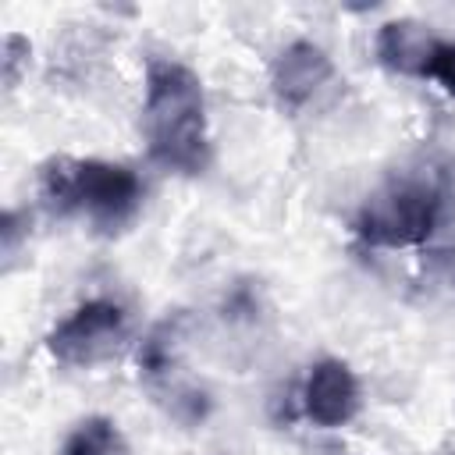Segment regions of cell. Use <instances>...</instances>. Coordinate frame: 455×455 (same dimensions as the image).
<instances>
[{
  "instance_id": "obj_1",
  "label": "cell",
  "mask_w": 455,
  "mask_h": 455,
  "mask_svg": "<svg viewBox=\"0 0 455 455\" xmlns=\"http://www.w3.org/2000/svg\"><path fill=\"white\" fill-rule=\"evenodd\" d=\"M142 142L149 164L178 178H199L213 164L206 89L196 68L149 53L142 75Z\"/></svg>"
},
{
  "instance_id": "obj_2",
  "label": "cell",
  "mask_w": 455,
  "mask_h": 455,
  "mask_svg": "<svg viewBox=\"0 0 455 455\" xmlns=\"http://www.w3.org/2000/svg\"><path fill=\"white\" fill-rule=\"evenodd\" d=\"M139 171L96 156H50L39 167V203L57 217H78L96 235H121L142 213Z\"/></svg>"
},
{
  "instance_id": "obj_3",
  "label": "cell",
  "mask_w": 455,
  "mask_h": 455,
  "mask_svg": "<svg viewBox=\"0 0 455 455\" xmlns=\"http://www.w3.org/2000/svg\"><path fill=\"white\" fill-rule=\"evenodd\" d=\"M448 217V181L441 167L416 164L391 171L366 192L352 217V235L370 249L427 245Z\"/></svg>"
},
{
  "instance_id": "obj_4",
  "label": "cell",
  "mask_w": 455,
  "mask_h": 455,
  "mask_svg": "<svg viewBox=\"0 0 455 455\" xmlns=\"http://www.w3.org/2000/svg\"><path fill=\"white\" fill-rule=\"evenodd\" d=\"M132 313L124 302L96 295L68 309L43 338L53 363L71 370H92L117 359L132 345Z\"/></svg>"
},
{
  "instance_id": "obj_5",
  "label": "cell",
  "mask_w": 455,
  "mask_h": 455,
  "mask_svg": "<svg viewBox=\"0 0 455 455\" xmlns=\"http://www.w3.org/2000/svg\"><path fill=\"white\" fill-rule=\"evenodd\" d=\"M270 96L284 114L316 107L338 82V68L313 39H291L270 57Z\"/></svg>"
},
{
  "instance_id": "obj_6",
  "label": "cell",
  "mask_w": 455,
  "mask_h": 455,
  "mask_svg": "<svg viewBox=\"0 0 455 455\" xmlns=\"http://www.w3.org/2000/svg\"><path fill=\"white\" fill-rule=\"evenodd\" d=\"M299 405L316 430H338L363 412V384L345 359L323 355L306 370Z\"/></svg>"
},
{
  "instance_id": "obj_7",
  "label": "cell",
  "mask_w": 455,
  "mask_h": 455,
  "mask_svg": "<svg viewBox=\"0 0 455 455\" xmlns=\"http://www.w3.org/2000/svg\"><path fill=\"white\" fill-rule=\"evenodd\" d=\"M192 341V316L174 313L149 327L146 338L135 341V370L153 395L185 380V352Z\"/></svg>"
},
{
  "instance_id": "obj_8",
  "label": "cell",
  "mask_w": 455,
  "mask_h": 455,
  "mask_svg": "<svg viewBox=\"0 0 455 455\" xmlns=\"http://www.w3.org/2000/svg\"><path fill=\"white\" fill-rule=\"evenodd\" d=\"M437 32L416 18H395V21H384L373 36V50H377V60L395 71V75H405V78H423L427 71V60L437 46Z\"/></svg>"
},
{
  "instance_id": "obj_9",
  "label": "cell",
  "mask_w": 455,
  "mask_h": 455,
  "mask_svg": "<svg viewBox=\"0 0 455 455\" xmlns=\"http://www.w3.org/2000/svg\"><path fill=\"white\" fill-rule=\"evenodd\" d=\"M217 320L224 327V334L238 338V345H249L256 338H263V327L270 320V302H267V291L259 281L245 277V281H235L220 306H217Z\"/></svg>"
},
{
  "instance_id": "obj_10",
  "label": "cell",
  "mask_w": 455,
  "mask_h": 455,
  "mask_svg": "<svg viewBox=\"0 0 455 455\" xmlns=\"http://www.w3.org/2000/svg\"><path fill=\"white\" fill-rule=\"evenodd\" d=\"M57 455H132V448H128V437L117 427V419L92 412V416L75 419L64 430Z\"/></svg>"
},
{
  "instance_id": "obj_11",
  "label": "cell",
  "mask_w": 455,
  "mask_h": 455,
  "mask_svg": "<svg viewBox=\"0 0 455 455\" xmlns=\"http://www.w3.org/2000/svg\"><path fill=\"white\" fill-rule=\"evenodd\" d=\"M423 82H434L441 85L444 92L455 96V39H437L430 60H427V71H423Z\"/></svg>"
},
{
  "instance_id": "obj_12",
  "label": "cell",
  "mask_w": 455,
  "mask_h": 455,
  "mask_svg": "<svg viewBox=\"0 0 455 455\" xmlns=\"http://www.w3.org/2000/svg\"><path fill=\"white\" fill-rule=\"evenodd\" d=\"M28 39H21L18 32H7L4 36V57H0V64H4V85L7 89H14L18 85V78H21V60H28Z\"/></svg>"
}]
</instances>
